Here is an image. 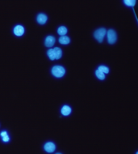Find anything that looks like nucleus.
Masks as SVG:
<instances>
[{
  "label": "nucleus",
  "mask_w": 138,
  "mask_h": 154,
  "mask_svg": "<svg viewBox=\"0 0 138 154\" xmlns=\"http://www.w3.org/2000/svg\"><path fill=\"white\" fill-rule=\"evenodd\" d=\"M66 73V70L63 66H54L52 68V74L57 78H61Z\"/></svg>",
  "instance_id": "1"
},
{
  "label": "nucleus",
  "mask_w": 138,
  "mask_h": 154,
  "mask_svg": "<svg viewBox=\"0 0 138 154\" xmlns=\"http://www.w3.org/2000/svg\"><path fill=\"white\" fill-rule=\"evenodd\" d=\"M105 35H106V29L102 28V29L96 30L94 33V37H95V39L98 41V42H102L104 41V37Z\"/></svg>",
  "instance_id": "2"
},
{
  "label": "nucleus",
  "mask_w": 138,
  "mask_h": 154,
  "mask_svg": "<svg viewBox=\"0 0 138 154\" xmlns=\"http://www.w3.org/2000/svg\"><path fill=\"white\" fill-rule=\"evenodd\" d=\"M117 40L116 32L113 29H110L107 31V42L109 44H114Z\"/></svg>",
  "instance_id": "3"
},
{
  "label": "nucleus",
  "mask_w": 138,
  "mask_h": 154,
  "mask_svg": "<svg viewBox=\"0 0 138 154\" xmlns=\"http://www.w3.org/2000/svg\"><path fill=\"white\" fill-rule=\"evenodd\" d=\"M44 149L45 150V152L51 153V152H53L55 151V149H56V145H55V143H53V142H47V143L45 144V146H44Z\"/></svg>",
  "instance_id": "4"
},
{
  "label": "nucleus",
  "mask_w": 138,
  "mask_h": 154,
  "mask_svg": "<svg viewBox=\"0 0 138 154\" xmlns=\"http://www.w3.org/2000/svg\"><path fill=\"white\" fill-rule=\"evenodd\" d=\"M14 33L18 36V37H20L24 33V28L22 25H17V26L15 27L14 29Z\"/></svg>",
  "instance_id": "5"
},
{
  "label": "nucleus",
  "mask_w": 138,
  "mask_h": 154,
  "mask_svg": "<svg viewBox=\"0 0 138 154\" xmlns=\"http://www.w3.org/2000/svg\"><path fill=\"white\" fill-rule=\"evenodd\" d=\"M45 45L47 47H52L55 44V37L53 36H48L45 39Z\"/></svg>",
  "instance_id": "6"
},
{
  "label": "nucleus",
  "mask_w": 138,
  "mask_h": 154,
  "mask_svg": "<svg viewBox=\"0 0 138 154\" xmlns=\"http://www.w3.org/2000/svg\"><path fill=\"white\" fill-rule=\"evenodd\" d=\"M37 22L39 23V24H45V23L47 22V20H48V17H47V16L45 15V14L40 13L37 16Z\"/></svg>",
  "instance_id": "7"
},
{
  "label": "nucleus",
  "mask_w": 138,
  "mask_h": 154,
  "mask_svg": "<svg viewBox=\"0 0 138 154\" xmlns=\"http://www.w3.org/2000/svg\"><path fill=\"white\" fill-rule=\"evenodd\" d=\"M53 50V53L55 55V59H60L62 56V51L58 47H55Z\"/></svg>",
  "instance_id": "8"
},
{
  "label": "nucleus",
  "mask_w": 138,
  "mask_h": 154,
  "mask_svg": "<svg viewBox=\"0 0 138 154\" xmlns=\"http://www.w3.org/2000/svg\"><path fill=\"white\" fill-rule=\"evenodd\" d=\"M71 113V108L68 106H64L61 109V114H63L64 116H68L69 114Z\"/></svg>",
  "instance_id": "9"
},
{
  "label": "nucleus",
  "mask_w": 138,
  "mask_h": 154,
  "mask_svg": "<svg viewBox=\"0 0 138 154\" xmlns=\"http://www.w3.org/2000/svg\"><path fill=\"white\" fill-rule=\"evenodd\" d=\"M59 42L62 44V45H67V44H69L70 42V39L66 36H61L59 38Z\"/></svg>",
  "instance_id": "10"
},
{
  "label": "nucleus",
  "mask_w": 138,
  "mask_h": 154,
  "mask_svg": "<svg viewBox=\"0 0 138 154\" xmlns=\"http://www.w3.org/2000/svg\"><path fill=\"white\" fill-rule=\"evenodd\" d=\"M67 32H68L67 29L65 26L59 27L58 29H57V32H58L59 35H61V36H65L67 33Z\"/></svg>",
  "instance_id": "11"
},
{
  "label": "nucleus",
  "mask_w": 138,
  "mask_h": 154,
  "mask_svg": "<svg viewBox=\"0 0 138 154\" xmlns=\"http://www.w3.org/2000/svg\"><path fill=\"white\" fill-rule=\"evenodd\" d=\"M95 75L99 80H104L105 79V74L103 73L102 72H100V71H98V70H97L95 72Z\"/></svg>",
  "instance_id": "12"
},
{
  "label": "nucleus",
  "mask_w": 138,
  "mask_h": 154,
  "mask_svg": "<svg viewBox=\"0 0 138 154\" xmlns=\"http://www.w3.org/2000/svg\"><path fill=\"white\" fill-rule=\"evenodd\" d=\"M124 3H125V5L128 7H134L136 4V1L135 0H125Z\"/></svg>",
  "instance_id": "13"
},
{
  "label": "nucleus",
  "mask_w": 138,
  "mask_h": 154,
  "mask_svg": "<svg viewBox=\"0 0 138 154\" xmlns=\"http://www.w3.org/2000/svg\"><path fill=\"white\" fill-rule=\"evenodd\" d=\"M98 71H100V72H102L103 73H104V74H107L109 72V69L108 67H107L106 66H98Z\"/></svg>",
  "instance_id": "14"
},
{
  "label": "nucleus",
  "mask_w": 138,
  "mask_h": 154,
  "mask_svg": "<svg viewBox=\"0 0 138 154\" xmlns=\"http://www.w3.org/2000/svg\"><path fill=\"white\" fill-rule=\"evenodd\" d=\"M48 56L49 57V59L51 60H54L55 59V55H54V53H53V49H50L48 51Z\"/></svg>",
  "instance_id": "15"
},
{
  "label": "nucleus",
  "mask_w": 138,
  "mask_h": 154,
  "mask_svg": "<svg viewBox=\"0 0 138 154\" xmlns=\"http://www.w3.org/2000/svg\"><path fill=\"white\" fill-rule=\"evenodd\" d=\"M2 138H3V141H4V142H8L10 140V137L8 136V135H6L5 136H3Z\"/></svg>",
  "instance_id": "16"
},
{
  "label": "nucleus",
  "mask_w": 138,
  "mask_h": 154,
  "mask_svg": "<svg viewBox=\"0 0 138 154\" xmlns=\"http://www.w3.org/2000/svg\"><path fill=\"white\" fill-rule=\"evenodd\" d=\"M0 135H1V137H3V136H5L6 135H7V131H2Z\"/></svg>",
  "instance_id": "17"
},
{
  "label": "nucleus",
  "mask_w": 138,
  "mask_h": 154,
  "mask_svg": "<svg viewBox=\"0 0 138 154\" xmlns=\"http://www.w3.org/2000/svg\"><path fill=\"white\" fill-rule=\"evenodd\" d=\"M56 154H61V153H60V152H57V153H56Z\"/></svg>",
  "instance_id": "18"
},
{
  "label": "nucleus",
  "mask_w": 138,
  "mask_h": 154,
  "mask_svg": "<svg viewBox=\"0 0 138 154\" xmlns=\"http://www.w3.org/2000/svg\"><path fill=\"white\" fill-rule=\"evenodd\" d=\"M136 154H138V152H137V153H136Z\"/></svg>",
  "instance_id": "19"
}]
</instances>
